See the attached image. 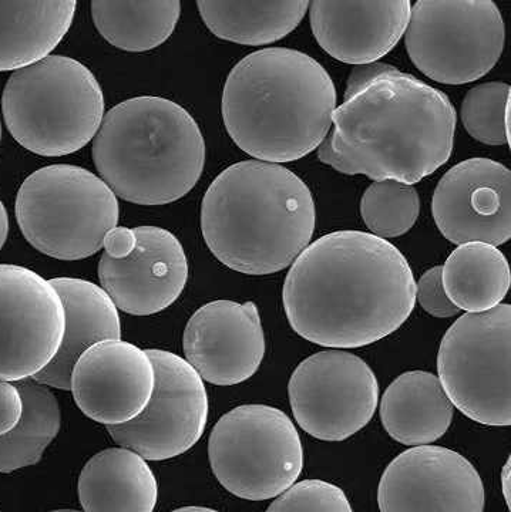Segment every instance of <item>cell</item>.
<instances>
[{
  "instance_id": "7c38bea8",
  "label": "cell",
  "mask_w": 511,
  "mask_h": 512,
  "mask_svg": "<svg viewBox=\"0 0 511 512\" xmlns=\"http://www.w3.org/2000/svg\"><path fill=\"white\" fill-rule=\"evenodd\" d=\"M156 367V386L144 412L123 426L106 427L120 447L146 461L183 456L203 437L208 421L204 380L186 359L167 350H147Z\"/></svg>"
},
{
  "instance_id": "2e32d148",
  "label": "cell",
  "mask_w": 511,
  "mask_h": 512,
  "mask_svg": "<svg viewBox=\"0 0 511 512\" xmlns=\"http://www.w3.org/2000/svg\"><path fill=\"white\" fill-rule=\"evenodd\" d=\"M156 386V367L147 350L106 339L84 350L70 375L73 399L89 419L106 427L139 417Z\"/></svg>"
},
{
  "instance_id": "e575fe53",
  "label": "cell",
  "mask_w": 511,
  "mask_h": 512,
  "mask_svg": "<svg viewBox=\"0 0 511 512\" xmlns=\"http://www.w3.org/2000/svg\"><path fill=\"white\" fill-rule=\"evenodd\" d=\"M9 234V215L5 205L0 201V249L6 244Z\"/></svg>"
},
{
  "instance_id": "83f0119b",
  "label": "cell",
  "mask_w": 511,
  "mask_h": 512,
  "mask_svg": "<svg viewBox=\"0 0 511 512\" xmlns=\"http://www.w3.org/2000/svg\"><path fill=\"white\" fill-rule=\"evenodd\" d=\"M419 211V194L413 185L375 181L362 195V220L378 238L402 237L418 221Z\"/></svg>"
},
{
  "instance_id": "4fadbf2b",
  "label": "cell",
  "mask_w": 511,
  "mask_h": 512,
  "mask_svg": "<svg viewBox=\"0 0 511 512\" xmlns=\"http://www.w3.org/2000/svg\"><path fill=\"white\" fill-rule=\"evenodd\" d=\"M66 313L55 286L25 266L0 265V380L32 379L55 359Z\"/></svg>"
},
{
  "instance_id": "44dd1931",
  "label": "cell",
  "mask_w": 511,
  "mask_h": 512,
  "mask_svg": "<svg viewBox=\"0 0 511 512\" xmlns=\"http://www.w3.org/2000/svg\"><path fill=\"white\" fill-rule=\"evenodd\" d=\"M77 494L83 512H154L158 483L140 454L113 447L84 464Z\"/></svg>"
},
{
  "instance_id": "4dcf8cb0",
  "label": "cell",
  "mask_w": 511,
  "mask_h": 512,
  "mask_svg": "<svg viewBox=\"0 0 511 512\" xmlns=\"http://www.w3.org/2000/svg\"><path fill=\"white\" fill-rule=\"evenodd\" d=\"M416 301L423 311L435 318L447 319L459 315L460 311L449 301L442 284V266L428 269L416 284Z\"/></svg>"
},
{
  "instance_id": "6da1fadb",
  "label": "cell",
  "mask_w": 511,
  "mask_h": 512,
  "mask_svg": "<svg viewBox=\"0 0 511 512\" xmlns=\"http://www.w3.org/2000/svg\"><path fill=\"white\" fill-rule=\"evenodd\" d=\"M284 311L301 338L356 349L388 338L416 305V281L395 245L369 232L336 231L295 259L282 289Z\"/></svg>"
},
{
  "instance_id": "f1b7e54d",
  "label": "cell",
  "mask_w": 511,
  "mask_h": 512,
  "mask_svg": "<svg viewBox=\"0 0 511 512\" xmlns=\"http://www.w3.org/2000/svg\"><path fill=\"white\" fill-rule=\"evenodd\" d=\"M460 117L467 133L486 146L510 143V84L489 82L465 94Z\"/></svg>"
},
{
  "instance_id": "484cf974",
  "label": "cell",
  "mask_w": 511,
  "mask_h": 512,
  "mask_svg": "<svg viewBox=\"0 0 511 512\" xmlns=\"http://www.w3.org/2000/svg\"><path fill=\"white\" fill-rule=\"evenodd\" d=\"M94 26L103 39L124 52H149L173 35L181 16L178 0L92 2Z\"/></svg>"
},
{
  "instance_id": "d6986e66",
  "label": "cell",
  "mask_w": 511,
  "mask_h": 512,
  "mask_svg": "<svg viewBox=\"0 0 511 512\" xmlns=\"http://www.w3.org/2000/svg\"><path fill=\"white\" fill-rule=\"evenodd\" d=\"M309 20L316 42L339 62L362 66L391 53L408 29L412 3H309Z\"/></svg>"
},
{
  "instance_id": "30bf717a",
  "label": "cell",
  "mask_w": 511,
  "mask_h": 512,
  "mask_svg": "<svg viewBox=\"0 0 511 512\" xmlns=\"http://www.w3.org/2000/svg\"><path fill=\"white\" fill-rule=\"evenodd\" d=\"M506 28L490 0H420L412 5L405 46L412 63L437 83L459 86L492 72Z\"/></svg>"
},
{
  "instance_id": "8992f818",
  "label": "cell",
  "mask_w": 511,
  "mask_h": 512,
  "mask_svg": "<svg viewBox=\"0 0 511 512\" xmlns=\"http://www.w3.org/2000/svg\"><path fill=\"white\" fill-rule=\"evenodd\" d=\"M12 137L30 153L65 157L94 140L104 119L102 86L79 60L50 55L16 70L2 94Z\"/></svg>"
},
{
  "instance_id": "ac0fdd59",
  "label": "cell",
  "mask_w": 511,
  "mask_h": 512,
  "mask_svg": "<svg viewBox=\"0 0 511 512\" xmlns=\"http://www.w3.org/2000/svg\"><path fill=\"white\" fill-rule=\"evenodd\" d=\"M137 248L129 258L104 255L99 279L120 311L150 316L166 311L180 298L188 281V261L176 235L160 227L134 228Z\"/></svg>"
},
{
  "instance_id": "8d00e7d4",
  "label": "cell",
  "mask_w": 511,
  "mask_h": 512,
  "mask_svg": "<svg viewBox=\"0 0 511 512\" xmlns=\"http://www.w3.org/2000/svg\"><path fill=\"white\" fill-rule=\"evenodd\" d=\"M171 512H220L217 510H213V508H207V507H183V508H177V510L171 511Z\"/></svg>"
},
{
  "instance_id": "8fae6325",
  "label": "cell",
  "mask_w": 511,
  "mask_h": 512,
  "mask_svg": "<svg viewBox=\"0 0 511 512\" xmlns=\"http://www.w3.org/2000/svg\"><path fill=\"white\" fill-rule=\"evenodd\" d=\"M288 394L292 414L305 433L338 443L372 420L379 383L361 357L331 349L299 363L289 379Z\"/></svg>"
},
{
  "instance_id": "74e56055",
  "label": "cell",
  "mask_w": 511,
  "mask_h": 512,
  "mask_svg": "<svg viewBox=\"0 0 511 512\" xmlns=\"http://www.w3.org/2000/svg\"><path fill=\"white\" fill-rule=\"evenodd\" d=\"M49 512H80L77 510H55V511H49Z\"/></svg>"
},
{
  "instance_id": "5bb4252c",
  "label": "cell",
  "mask_w": 511,
  "mask_h": 512,
  "mask_svg": "<svg viewBox=\"0 0 511 512\" xmlns=\"http://www.w3.org/2000/svg\"><path fill=\"white\" fill-rule=\"evenodd\" d=\"M484 485L462 454L440 446L403 451L383 471L381 512H483Z\"/></svg>"
},
{
  "instance_id": "9c48e42d",
  "label": "cell",
  "mask_w": 511,
  "mask_h": 512,
  "mask_svg": "<svg viewBox=\"0 0 511 512\" xmlns=\"http://www.w3.org/2000/svg\"><path fill=\"white\" fill-rule=\"evenodd\" d=\"M511 308L465 313L450 326L437 353V372L447 399L484 426L511 423Z\"/></svg>"
},
{
  "instance_id": "7402d4cb",
  "label": "cell",
  "mask_w": 511,
  "mask_h": 512,
  "mask_svg": "<svg viewBox=\"0 0 511 512\" xmlns=\"http://www.w3.org/2000/svg\"><path fill=\"white\" fill-rule=\"evenodd\" d=\"M455 407L437 376L423 370L403 373L381 400L383 429L405 446H428L442 439L453 421Z\"/></svg>"
},
{
  "instance_id": "603a6c76",
  "label": "cell",
  "mask_w": 511,
  "mask_h": 512,
  "mask_svg": "<svg viewBox=\"0 0 511 512\" xmlns=\"http://www.w3.org/2000/svg\"><path fill=\"white\" fill-rule=\"evenodd\" d=\"M77 2H0V72L50 56L72 28Z\"/></svg>"
},
{
  "instance_id": "52a82bcc",
  "label": "cell",
  "mask_w": 511,
  "mask_h": 512,
  "mask_svg": "<svg viewBox=\"0 0 511 512\" xmlns=\"http://www.w3.org/2000/svg\"><path fill=\"white\" fill-rule=\"evenodd\" d=\"M16 221L26 241L59 261H82L119 224L116 194L99 175L70 164L39 168L20 185Z\"/></svg>"
},
{
  "instance_id": "d6a6232c",
  "label": "cell",
  "mask_w": 511,
  "mask_h": 512,
  "mask_svg": "<svg viewBox=\"0 0 511 512\" xmlns=\"http://www.w3.org/2000/svg\"><path fill=\"white\" fill-rule=\"evenodd\" d=\"M137 248V235L134 228L116 227L110 229L103 239L104 255L109 258L121 259L129 258Z\"/></svg>"
},
{
  "instance_id": "5b68a950",
  "label": "cell",
  "mask_w": 511,
  "mask_h": 512,
  "mask_svg": "<svg viewBox=\"0 0 511 512\" xmlns=\"http://www.w3.org/2000/svg\"><path fill=\"white\" fill-rule=\"evenodd\" d=\"M100 178L131 204L167 205L196 187L205 165V140L180 104L133 97L104 114L93 140Z\"/></svg>"
},
{
  "instance_id": "836d02e7",
  "label": "cell",
  "mask_w": 511,
  "mask_h": 512,
  "mask_svg": "<svg viewBox=\"0 0 511 512\" xmlns=\"http://www.w3.org/2000/svg\"><path fill=\"white\" fill-rule=\"evenodd\" d=\"M393 69H395V66H392V64L381 62L354 66V69L349 73L344 99L354 96L356 92H359L366 84L371 83L373 79L382 76V74L391 72Z\"/></svg>"
},
{
  "instance_id": "ffe728a7",
  "label": "cell",
  "mask_w": 511,
  "mask_h": 512,
  "mask_svg": "<svg viewBox=\"0 0 511 512\" xmlns=\"http://www.w3.org/2000/svg\"><path fill=\"white\" fill-rule=\"evenodd\" d=\"M66 313L65 338L55 359L32 377L53 389L70 390V375L76 360L94 343L121 339L119 309L102 286L79 278L50 279Z\"/></svg>"
},
{
  "instance_id": "d4e9b609",
  "label": "cell",
  "mask_w": 511,
  "mask_h": 512,
  "mask_svg": "<svg viewBox=\"0 0 511 512\" xmlns=\"http://www.w3.org/2000/svg\"><path fill=\"white\" fill-rule=\"evenodd\" d=\"M197 8L204 25L220 39L265 46L294 32L307 15L309 2H197Z\"/></svg>"
},
{
  "instance_id": "f35d334b",
  "label": "cell",
  "mask_w": 511,
  "mask_h": 512,
  "mask_svg": "<svg viewBox=\"0 0 511 512\" xmlns=\"http://www.w3.org/2000/svg\"><path fill=\"white\" fill-rule=\"evenodd\" d=\"M0 141H2V121H0Z\"/></svg>"
},
{
  "instance_id": "277c9868",
  "label": "cell",
  "mask_w": 511,
  "mask_h": 512,
  "mask_svg": "<svg viewBox=\"0 0 511 512\" xmlns=\"http://www.w3.org/2000/svg\"><path fill=\"white\" fill-rule=\"evenodd\" d=\"M315 201L284 165L241 161L208 187L201 232L211 254L235 272L277 274L294 264L314 237Z\"/></svg>"
},
{
  "instance_id": "cb8c5ba5",
  "label": "cell",
  "mask_w": 511,
  "mask_h": 512,
  "mask_svg": "<svg viewBox=\"0 0 511 512\" xmlns=\"http://www.w3.org/2000/svg\"><path fill=\"white\" fill-rule=\"evenodd\" d=\"M442 284L459 311L480 313L496 308L510 289L506 256L492 245H459L442 266Z\"/></svg>"
},
{
  "instance_id": "ba28073f",
  "label": "cell",
  "mask_w": 511,
  "mask_h": 512,
  "mask_svg": "<svg viewBox=\"0 0 511 512\" xmlns=\"http://www.w3.org/2000/svg\"><path fill=\"white\" fill-rule=\"evenodd\" d=\"M218 483L248 501L277 498L297 483L304 448L287 414L265 404H244L225 413L208 440Z\"/></svg>"
},
{
  "instance_id": "e0dca14e",
  "label": "cell",
  "mask_w": 511,
  "mask_h": 512,
  "mask_svg": "<svg viewBox=\"0 0 511 512\" xmlns=\"http://www.w3.org/2000/svg\"><path fill=\"white\" fill-rule=\"evenodd\" d=\"M183 349L205 382L235 386L251 379L265 356L258 306L225 299L201 306L188 320Z\"/></svg>"
},
{
  "instance_id": "f546056e",
  "label": "cell",
  "mask_w": 511,
  "mask_h": 512,
  "mask_svg": "<svg viewBox=\"0 0 511 512\" xmlns=\"http://www.w3.org/2000/svg\"><path fill=\"white\" fill-rule=\"evenodd\" d=\"M265 512H354L338 485L324 480H304L278 495Z\"/></svg>"
},
{
  "instance_id": "3957f363",
  "label": "cell",
  "mask_w": 511,
  "mask_h": 512,
  "mask_svg": "<svg viewBox=\"0 0 511 512\" xmlns=\"http://www.w3.org/2000/svg\"><path fill=\"white\" fill-rule=\"evenodd\" d=\"M334 80L299 50L268 47L225 80L221 111L231 140L264 163H292L321 146L336 110Z\"/></svg>"
},
{
  "instance_id": "7a4b0ae2",
  "label": "cell",
  "mask_w": 511,
  "mask_h": 512,
  "mask_svg": "<svg viewBox=\"0 0 511 512\" xmlns=\"http://www.w3.org/2000/svg\"><path fill=\"white\" fill-rule=\"evenodd\" d=\"M456 123L445 93L395 67L336 107L326 138L344 174L413 185L449 161Z\"/></svg>"
},
{
  "instance_id": "d590c367",
  "label": "cell",
  "mask_w": 511,
  "mask_h": 512,
  "mask_svg": "<svg viewBox=\"0 0 511 512\" xmlns=\"http://www.w3.org/2000/svg\"><path fill=\"white\" fill-rule=\"evenodd\" d=\"M502 491L504 494V500H506L507 507L510 508V493H511V468L510 458L507 460L506 466L502 471Z\"/></svg>"
},
{
  "instance_id": "1f68e13d",
  "label": "cell",
  "mask_w": 511,
  "mask_h": 512,
  "mask_svg": "<svg viewBox=\"0 0 511 512\" xmlns=\"http://www.w3.org/2000/svg\"><path fill=\"white\" fill-rule=\"evenodd\" d=\"M23 409L25 404L18 386L0 380V437L16 429L19 421L22 420Z\"/></svg>"
},
{
  "instance_id": "4316f807",
  "label": "cell",
  "mask_w": 511,
  "mask_h": 512,
  "mask_svg": "<svg viewBox=\"0 0 511 512\" xmlns=\"http://www.w3.org/2000/svg\"><path fill=\"white\" fill-rule=\"evenodd\" d=\"M22 394V420L15 430L0 437V473L35 466L42 460L62 426V412L55 393L33 379L16 384Z\"/></svg>"
},
{
  "instance_id": "9a60e30c",
  "label": "cell",
  "mask_w": 511,
  "mask_h": 512,
  "mask_svg": "<svg viewBox=\"0 0 511 512\" xmlns=\"http://www.w3.org/2000/svg\"><path fill=\"white\" fill-rule=\"evenodd\" d=\"M432 214L440 234L463 245L500 247L511 238V174L490 158H469L437 184Z\"/></svg>"
}]
</instances>
